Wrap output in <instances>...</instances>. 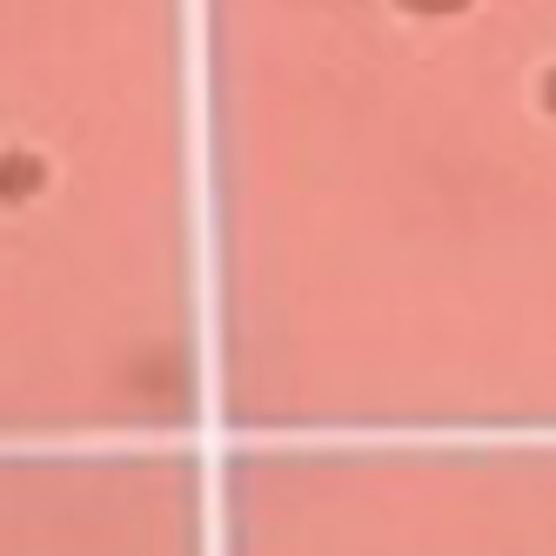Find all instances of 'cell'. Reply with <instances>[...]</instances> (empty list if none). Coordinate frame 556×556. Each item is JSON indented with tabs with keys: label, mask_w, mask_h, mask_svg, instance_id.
<instances>
[{
	"label": "cell",
	"mask_w": 556,
	"mask_h": 556,
	"mask_svg": "<svg viewBox=\"0 0 556 556\" xmlns=\"http://www.w3.org/2000/svg\"><path fill=\"white\" fill-rule=\"evenodd\" d=\"M48 188V154L34 148H0V202H34V194Z\"/></svg>",
	"instance_id": "6da1fadb"
},
{
	"label": "cell",
	"mask_w": 556,
	"mask_h": 556,
	"mask_svg": "<svg viewBox=\"0 0 556 556\" xmlns=\"http://www.w3.org/2000/svg\"><path fill=\"white\" fill-rule=\"evenodd\" d=\"M476 8V0H395V14H409V21H463Z\"/></svg>",
	"instance_id": "7a4b0ae2"
},
{
	"label": "cell",
	"mask_w": 556,
	"mask_h": 556,
	"mask_svg": "<svg viewBox=\"0 0 556 556\" xmlns=\"http://www.w3.org/2000/svg\"><path fill=\"white\" fill-rule=\"evenodd\" d=\"M536 108H543L549 122H556V61H549L543 74H536Z\"/></svg>",
	"instance_id": "3957f363"
}]
</instances>
